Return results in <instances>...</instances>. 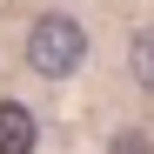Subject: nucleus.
Segmentation results:
<instances>
[{
  "label": "nucleus",
  "instance_id": "1",
  "mask_svg": "<svg viewBox=\"0 0 154 154\" xmlns=\"http://www.w3.org/2000/svg\"><path fill=\"white\" fill-rule=\"evenodd\" d=\"M87 60V27L74 14H40L27 27V67L40 81H67V74H81Z\"/></svg>",
  "mask_w": 154,
  "mask_h": 154
},
{
  "label": "nucleus",
  "instance_id": "2",
  "mask_svg": "<svg viewBox=\"0 0 154 154\" xmlns=\"http://www.w3.org/2000/svg\"><path fill=\"white\" fill-rule=\"evenodd\" d=\"M40 141V121L27 100H0V154H34Z\"/></svg>",
  "mask_w": 154,
  "mask_h": 154
},
{
  "label": "nucleus",
  "instance_id": "3",
  "mask_svg": "<svg viewBox=\"0 0 154 154\" xmlns=\"http://www.w3.org/2000/svg\"><path fill=\"white\" fill-rule=\"evenodd\" d=\"M127 74H134V87H141V94H154V20L127 34Z\"/></svg>",
  "mask_w": 154,
  "mask_h": 154
},
{
  "label": "nucleus",
  "instance_id": "4",
  "mask_svg": "<svg viewBox=\"0 0 154 154\" xmlns=\"http://www.w3.org/2000/svg\"><path fill=\"white\" fill-rule=\"evenodd\" d=\"M107 154H154V134L147 127H121V134L107 141Z\"/></svg>",
  "mask_w": 154,
  "mask_h": 154
}]
</instances>
